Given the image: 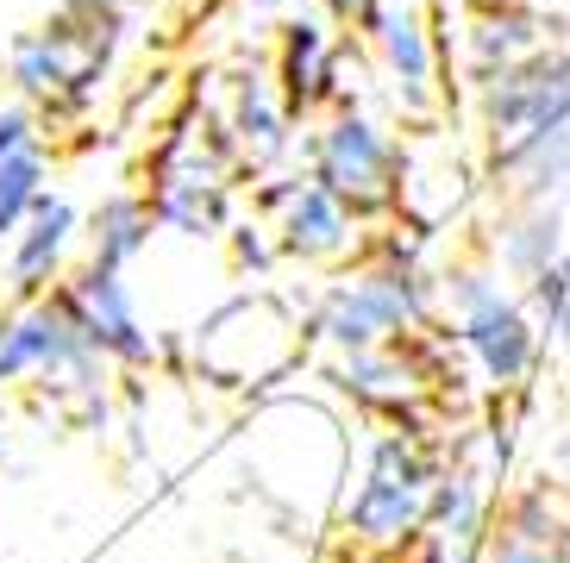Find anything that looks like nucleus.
Instances as JSON below:
<instances>
[{"label":"nucleus","instance_id":"f257e3e1","mask_svg":"<svg viewBox=\"0 0 570 563\" xmlns=\"http://www.w3.org/2000/svg\"><path fill=\"white\" fill-rule=\"evenodd\" d=\"M445 470L426 432L414 426H389L376 432L370 445L364 482H357L345 507H338V526L357 551H402L414 539H426V514H433V482Z\"/></svg>","mask_w":570,"mask_h":563},{"label":"nucleus","instance_id":"f03ea898","mask_svg":"<svg viewBox=\"0 0 570 563\" xmlns=\"http://www.w3.org/2000/svg\"><path fill=\"white\" fill-rule=\"evenodd\" d=\"M426 319H433V282L420 276V264L395 245H389L376 264L338 276L314 307L320 345H333L338 357L376 350V345H402V338H414Z\"/></svg>","mask_w":570,"mask_h":563},{"label":"nucleus","instance_id":"7ed1b4c3","mask_svg":"<svg viewBox=\"0 0 570 563\" xmlns=\"http://www.w3.org/2000/svg\"><path fill=\"white\" fill-rule=\"evenodd\" d=\"M307 169H314V182L333 188L357 219L395 214L402 195H407L402 138L389 132V126H376V119H370L364 107H352V100H338L333 119L314 132V164Z\"/></svg>","mask_w":570,"mask_h":563},{"label":"nucleus","instance_id":"20e7f679","mask_svg":"<svg viewBox=\"0 0 570 563\" xmlns=\"http://www.w3.org/2000/svg\"><path fill=\"white\" fill-rule=\"evenodd\" d=\"M476 88V132H483L489 157L514 150L520 138L552 132V126H570V45H546L533 50L527 63L502 69V76H483Z\"/></svg>","mask_w":570,"mask_h":563},{"label":"nucleus","instance_id":"39448f33","mask_svg":"<svg viewBox=\"0 0 570 563\" xmlns=\"http://www.w3.org/2000/svg\"><path fill=\"white\" fill-rule=\"evenodd\" d=\"M26 376H51L69 388H95L101 376V350L88 338L82 314L69 307V295H38L32 307H19L7 326H0V388Z\"/></svg>","mask_w":570,"mask_h":563},{"label":"nucleus","instance_id":"423d86ee","mask_svg":"<svg viewBox=\"0 0 570 563\" xmlns=\"http://www.w3.org/2000/svg\"><path fill=\"white\" fill-rule=\"evenodd\" d=\"M458 345H464L470 369H476L495 395H514V388L533 382L539 350H546V332H539L533 314H527V300L508 295V288H495V295H483L476 307L458 314Z\"/></svg>","mask_w":570,"mask_h":563},{"label":"nucleus","instance_id":"0eeeda50","mask_svg":"<svg viewBox=\"0 0 570 563\" xmlns=\"http://www.w3.org/2000/svg\"><path fill=\"white\" fill-rule=\"evenodd\" d=\"M264 207L276 214V250L283 257H302V264H338V257H352L357 250V226L364 219L333 195V188L314 182V169L302 176H276L264 188Z\"/></svg>","mask_w":570,"mask_h":563},{"label":"nucleus","instance_id":"6e6552de","mask_svg":"<svg viewBox=\"0 0 570 563\" xmlns=\"http://www.w3.org/2000/svg\"><path fill=\"white\" fill-rule=\"evenodd\" d=\"M476 563H570V514L552 482L514 488L489 520V545Z\"/></svg>","mask_w":570,"mask_h":563},{"label":"nucleus","instance_id":"1a4fd4ad","mask_svg":"<svg viewBox=\"0 0 570 563\" xmlns=\"http://www.w3.org/2000/svg\"><path fill=\"white\" fill-rule=\"evenodd\" d=\"M370 38H376V63H383L395 100H402L407 113H433L439 63H445V57H439L433 26H426L414 7H383V19L370 26Z\"/></svg>","mask_w":570,"mask_h":563},{"label":"nucleus","instance_id":"9d476101","mask_svg":"<svg viewBox=\"0 0 570 563\" xmlns=\"http://www.w3.org/2000/svg\"><path fill=\"white\" fill-rule=\"evenodd\" d=\"M338 388L352 401H364V407H376V414H414V401L433 388V369L420 364L414 338H402V345H376V350H352V357H338L333 364Z\"/></svg>","mask_w":570,"mask_h":563},{"label":"nucleus","instance_id":"9b49d317","mask_svg":"<svg viewBox=\"0 0 570 563\" xmlns=\"http://www.w3.org/2000/svg\"><path fill=\"white\" fill-rule=\"evenodd\" d=\"M63 295H69V307L82 314V326H88V338H95L101 357H126V364H145V357H151V338H145V326H138L132 295H126V276H119V269L88 264Z\"/></svg>","mask_w":570,"mask_h":563},{"label":"nucleus","instance_id":"f8f14e48","mask_svg":"<svg viewBox=\"0 0 570 563\" xmlns=\"http://www.w3.org/2000/svg\"><path fill=\"white\" fill-rule=\"evenodd\" d=\"M546 45H552V19L539 13L533 0L527 7H476L464 26V76L470 82L502 76V69L527 63Z\"/></svg>","mask_w":570,"mask_h":563},{"label":"nucleus","instance_id":"ddd939ff","mask_svg":"<svg viewBox=\"0 0 570 563\" xmlns=\"http://www.w3.org/2000/svg\"><path fill=\"white\" fill-rule=\"evenodd\" d=\"M288 113H314L320 100H338V45L320 19H288L283 26V63H276Z\"/></svg>","mask_w":570,"mask_h":563},{"label":"nucleus","instance_id":"4468645a","mask_svg":"<svg viewBox=\"0 0 570 563\" xmlns=\"http://www.w3.org/2000/svg\"><path fill=\"white\" fill-rule=\"evenodd\" d=\"M495 182L508 188L514 207H539V200H558L570 188V126H552V132L520 138L514 150L489 157Z\"/></svg>","mask_w":570,"mask_h":563},{"label":"nucleus","instance_id":"2eb2a0df","mask_svg":"<svg viewBox=\"0 0 570 563\" xmlns=\"http://www.w3.org/2000/svg\"><path fill=\"white\" fill-rule=\"evenodd\" d=\"M570 264L564 257V207L558 200H539V207H514L502 219V233H495V269L514 276L520 288L546 269Z\"/></svg>","mask_w":570,"mask_h":563},{"label":"nucleus","instance_id":"dca6fc26","mask_svg":"<svg viewBox=\"0 0 570 563\" xmlns=\"http://www.w3.org/2000/svg\"><path fill=\"white\" fill-rule=\"evenodd\" d=\"M288 100L283 88L269 82V76H238L233 82V119H226V132H233V150L245 164H276L288 150Z\"/></svg>","mask_w":570,"mask_h":563},{"label":"nucleus","instance_id":"f3484780","mask_svg":"<svg viewBox=\"0 0 570 563\" xmlns=\"http://www.w3.org/2000/svg\"><path fill=\"white\" fill-rule=\"evenodd\" d=\"M76 207H69L63 195H45L26 214V226L13 233V282H19V295H38L45 282L63 269V250L76 245Z\"/></svg>","mask_w":570,"mask_h":563},{"label":"nucleus","instance_id":"a211bd4d","mask_svg":"<svg viewBox=\"0 0 570 563\" xmlns=\"http://www.w3.org/2000/svg\"><path fill=\"white\" fill-rule=\"evenodd\" d=\"M151 200H138V195H114L95 214V233H88V264H101V269H126L132 257H145L151 250Z\"/></svg>","mask_w":570,"mask_h":563},{"label":"nucleus","instance_id":"6ab92c4d","mask_svg":"<svg viewBox=\"0 0 570 563\" xmlns=\"http://www.w3.org/2000/svg\"><path fill=\"white\" fill-rule=\"evenodd\" d=\"M38 200H45V145L0 150V238H13Z\"/></svg>","mask_w":570,"mask_h":563},{"label":"nucleus","instance_id":"aec40b11","mask_svg":"<svg viewBox=\"0 0 570 563\" xmlns=\"http://www.w3.org/2000/svg\"><path fill=\"white\" fill-rule=\"evenodd\" d=\"M26 145H45L32 107H0V150H26Z\"/></svg>","mask_w":570,"mask_h":563},{"label":"nucleus","instance_id":"412c9836","mask_svg":"<svg viewBox=\"0 0 570 563\" xmlns=\"http://www.w3.org/2000/svg\"><path fill=\"white\" fill-rule=\"evenodd\" d=\"M320 7H326L333 26H357V32H370L383 19V0H320Z\"/></svg>","mask_w":570,"mask_h":563},{"label":"nucleus","instance_id":"4be33fe9","mask_svg":"<svg viewBox=\"0 0 570 563\" xmlns=\"http://www.w3.org/2000/svg\"><path fill=\"white\" fill-rule=\"evenodd\" d=\"M238 264H245V269H264L269 264V245H264V238H257V226H238Z\"/></svg>","mask_w":570,"mask_h":563},{"label":"nucleus","instance_id":"5701e85b","mask_svg":"<svg viewBox=\"0 0 570 563\" xmlns=\"http://www.w3.org/2000/svg\"><path fill=\"white\" fill-rule=\"evenodd\" d=\"M546 476H552V488H558V495L570 501V438H564V445L552 451V457H546Z\"/></svg>","mask_w":570,"mask_h":563},{"label":"nucleus","instance_id":"b1692460","mask_svg":"<svg viewBox=\"0 0 570 563\" xmlns=\"http://www.w3.org/2000/svg\"><path fill=\"white\" fill-rule=\"evenodd\" d=\"M546 338H552V345H564V350H570V300H564V314H558L552 326H546Z\"/></svg>","mask_w":570,"mask_h":563},{"label":"nucleus","instance_id":"393cba45","mask_svg":"<svg viewBox=\"0 0 570 563\" xmlns=\"http://www.w3.org/2000/svg\"><path fill=\"white\" fill-rule=\"evenodd\" d=\"M470 7H527V0H470Z\"/></svg>","mask_w":570,"mask_h":563}]
</instances>
